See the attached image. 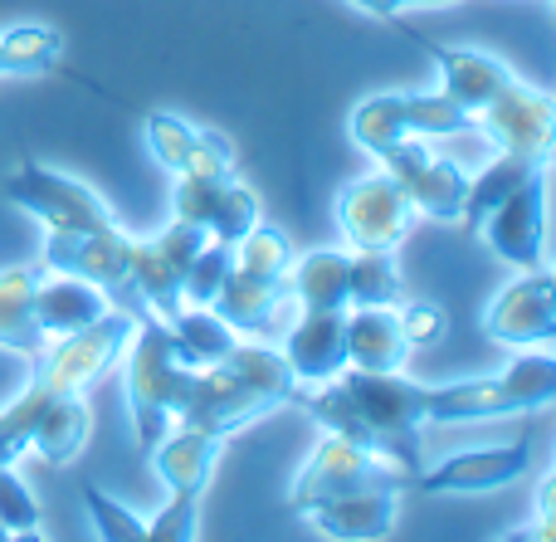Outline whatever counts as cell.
Listing matches in <instances>:
<instances>
[{"label": "cell", "mask_w": 556, "mask_h": 542, "mask_svg": "<svg viewBox=\"0 0 556 542\" xmlns=\"http://www.w3.org/2000/svg\"><path fill=\"white\" fill-rule=\"evenodd\" d=\"M88 440V406L78 396H59L39 411L35 436H29V450L49 465H68V459L84 450Z\"/></svg>", "instance_id": "obj_27"}, {"label": "cell", "mask_w": 556, "mask_h": 542, "mask_svg": "<svg viewBox=\"0 0 556 542\" xmlns=\"http://www.w3.org/2000/svg\"><path fill=\"white\" fill-rule=\"evenodd\" d=\"M483 123V133L498 142V152H518L532 162H552V142H556V103L538 88L513 78L489 108L473 113Z\"/></svg>", "instance_id": "obj_16"}, {"label": "cell", "mask_w": 556, "mask_h": 542, "mask_svg": "<svg viewBox=\"0 0 556 542\" xmlns=\"http://www.w3.org/2000/svg\"><path fill=\"white\" fill-rule=\"evenodd\" d=\"M547 162H532V156H518V152H498V162L489 166V172L479 176V181H469V191H464V215L459 220L469 225V230H479L483 215L493 211L498 201H508L513 191H518L528 176H538Z\"/></svg>", "instance_id": "obj_28"}, {"label": "cell", "mask_w": 556, "mask_h": 542, "mask_svg": "<svg viewBox=\"0 0 556 542\" xmlns=\"http://www.w3.org/2000/svg\"><path fill=\"white\" fill-rule=\"evenodd\" d=\"M0 524L10 528V538H39V504L15 465H0Z\"/></svg>", "instance_id": "obj_35"}, {"label": "cell", "mask_w": 556, "mask_h": 542, "mask_svg": "<svg viewBox=\"0 0 556 542\" xmlns=\"http://www.w3.org/2000/svg\"><path fill=\"white\" fill-rule=\"evenodd\" d=\"M0 542H10V528L5 524H0Z\"/></svg>", "instance_id": "obj_38"}, {"label": "cell", "mask_w": 556, "mask_h": 542, "mask_svg": "<svg viewBox=\"0 0 556 542\" xmlns=\"http://www.w3.org/2000/svg\"><path fill=\"white\" fill-rule=\"evenodd\" d=\"M410 220H415V205L391 172L346 181L342 196H337V225H342V235L356 250H391L395 254V244L405 240Z\"/></svg>", "instance_id": "obj_10"}, {"label": "cell", "mask_w": 556, "mask_h": 542, "mask_svg": "<svg viewBox=\"0 0 556 542\" xmlns=\"http://www.w3.org/2000/svg\"><path fill=\"white\" fill-rule=\"evenodd\" d=\"M132 244L117 225H103V230H49L45 254H39V269L49 274H74V279H88L108 293L113 308H123L127 318H147V303L137 293L132 279Z\"/></svg>", "instance_id": "obj_6"}, {"label": "cell", "mask_w": 556, "mask_h": 542, "mask_svg": "<svg viewBox=\"0 0 556 542\" xmlns=\"http://www.w3.org/2000/svg\"><path fill=\"white\" fill-rule=\"evenodd\" d=\"M376 156H381L386 172L401 181V191L410 196L415 215H430V220H459L464 215L469 176H464L450 156H434L430 147H425V137H401V142L381 147Z\"/></svg>", "instance_id": "obj_12"}, {"label": "cell", "mask_w": 556, "mask_h": 542, "mask_svg": "<svg viewBox=\"0 0 556 542\" xmlns=\"http://www.w3.org/2000/svg\"><path fill=\"white\" fill-rule=\"evenodd\" d=\"M405 342L395 308H346V367L356 371H401Z\"/></svg>", "instance_id": "obj_23"}, {"label": "cell", "mask_w": 556, "mask_h": 542, "mask_svg": "<svg viewBox=\"0 0 556 542\" xmlns=\"http://www.w3.org/2000/svg\"><path fill=\"white\" fill-rule=\"evenodd\" d=\"M473 113H464L450 93H381L366 98L352 113V137L366 152H381V147L401 142V137H454L469 133Z\"/></svg>", "instance_id": "obj_8"}, {"label": "cell", "mask_w": 556, "mask_h": 542, "mask_svg": "<svg viewBox=\"0 0 556 542\" xmlns=\"http://www.w3.org/2000/svg\"><path fill=\"white\" fill-rule=\"evenodd\" d=\"M401 299V269L391 250H356L352 260V308H395Z\"/></svg>", "instance_id": "obj_30"}, {"label": "cell", "mask_w": 556, "mask_h": 542, "mask_svg": "<svg viewBox=\"0 0 556 542\" xmlns=\"http://www.w3.org/2000/svg\"><path fill=\"white\" fill-rule=\"evenodd\" d=\"M395 318H401V332L410 348H430V342L444 338V308H434V303H410Z\"/></svg>", "instance_id": "obj_36"}, {"label": "cell", "mask_w": 556, "mask_h": 542, "mask_svg": "<svg viewBox=\"0 0 556 542\" xmlns=\"http://www.w3.org/2000/svg\"><path fill=\"white\" fill-rule=\"evenodd\" d=\"M283 362L298 387H323L346 371V313L303 308V318L288 328Z\"/></svg>", "instance_id": "obj_19"}, {"label": "cell", "mask_w": 556, "mask_h": 542, "mask_svg": "<svg viewBox=\"0 0 556 542\" xmlns=\"http://www.w3.org/2000/svg\"><path fill=\"white\" fill-rule=\"evenodd\" d=\"M201 362L191 357L172 323H162L156 313L137 318L132 328V352H127V411L137 426V450H152L156 440L172 430V420H181V411L191 406L195 381H201Z\"/></svg>", "instance_id": "obj_3"}, {"label": "cell", "mask_w": 556, "mask_h": 542, "mask_svg": "<svg viewBox=\"0 0 556 542\" xmlns=\"http://www.w3.org/2000/svg\"><path fill=\"white\" fill-rule=\"evenodd\" d=\"M108 308H113L108 293L88 279H74V274H64V279L39 283L35 289V323H39V332H45V342L88 328V323H98Z\"/></svg>", "instance_id": "obj_24"}, {"label": "cell", "mask_w": 556, "mask_h": 542, "mask_svg": "<svg viewBox=\"0 0 556 542\" xmlns=\"http://www.w3.org/2000/svg\"><path fill=\"white\" fill-rule=\"evenodd\" d=\"M230 260H235V244H220V240H205L195 250L191 269H186V283H181V299L191 308H211L215 293H220L225 274H230Z\"/></svg>", "instance_id": "obj_32"}, {"label": "cell", "mask_w": 556, "mask_h": 542, "mask_svg": "<svg viewBox=\"0 0 556 542\" xmlns=\"http://www.w3.org/2000/svg\"><path fill=\"white\" fill-rule=\"evenodd\" d=\"M483 332L503 348H552L556 342V279L547 269H522L483 313Z\"/></svg>", "instance_id": "obj_14"}, {"label": "cell", "mask_w": 556, "mask_h": 542, "mask_svg": "<svg viewBox=\"0 0 556 542\" xmlns=\"http://www.w3.org/2000/svg\"><path fill=\"white\" fill-rule=\"evenodd\" d=\"M542 230H547V166L538 176H528L508 201L493 205L473 235H483L489 250L498 260H508L513 269H542V250H547Z\"/></svg>", "instance_id": "obj_15"}, {"label": "cell", "mask_w": 556, "mask_h": 542, "mask_svg": "<svg viewBox=\"0 0 556 542\" xmlns=\"http://www.w3.org/2000/svg\"><path fill=\"white\" fill-rule=\"evenodd\" d=\"M288 264H293V244L274 225H254L240 244H235L230 274H225L220 293H215L211 313H220L235 332H283V303L288 293Z\"/></svg>", "instance_id": "obj_4"}, {"label": "cell", "mask_w": 556, "mask_h": 542, "mask_svg": "<svg viewBox=\"0 0 556 542\" xmlns=\"http://www.w3.org/2000/svg\"><path fill=\"white\" fill-rule=\"evenodd\" d=\"M293 396H298V381H293V371H288L283 352L254 348V342H235L220 362H211V367L201 371L195 396H191V406L181 411V420L205 426L230 440L235 430L264 420L269 411L293 406Z\"/></svg>", "instance_id": "obj_2"}, {"label": "cell", "mask_w": 556, "mask_h": 542, "mask_svg": "<svg viewBox=\"0 0 556 542\" xmlns=\"http://www.w3.org/2000/svg\"><path fill=\"white\" fill-rule=\"evenodd\" d=\"M303 518L327 538L381 542L401 524V494H395V489H371V494H352V499H327V504L307 508Z\"/></svg>", "instance_id": "obj_21"}, {"label": "cell", "mask_w": 556, "mask_h": 542, "mask_svg": "<svg viewBox=\"0 0 556 542\" xmlns=\"http://www.w3.org/2000/svg\"><path fill=\"white\" fill-rule=\"evenodd\" d=\"M172 328H176V338L191 348V357L201 362V367L220 362L225 352L240 342V332H235L230 323H225L220 313H211V308H181V313L172 318Z\"/></svg>", "instance_id": "obj_31"}, {"label": "cell", "mask_w": 556, "mask_h": 542, "mask_svg": "<svg viewBox=\"0 0 556 542\" xmlns=\"http://www.w3.org/2000/svg\"><path fill=\"white\" fill-rule=\"evenodd\" d=\"M225 445L230 440L215 436V430L191 426V420H172V430L147 450V459H152V469L162 475L166 489H205Z\"/></svg>", "instance_id": "obj_20"}, {"label": "cell", "mask_w": 556, "mask_h": 542, "mask_svg": "<svg viewBox=\"0 0 556 542\" xmlns=\"http://www.w3.org/2000/svg\"><path fill=\"white\" fill-rule=\"evenodd\" d=\"M147 147L176 176H235V166H240L230 137L211 133V127H191L172 113L147 117Z\"/></svg>", "instance_id": "obj_18"}, {"label": "cell", "mask_w": 556, "mask_h": 542, "mask_svg": "<svg viewBox=\"0 0 556 542\" xmlns=\"http://www.w3.org/2000/svg\"><path fill=\"white\" fill-rule=\"evenodd\" d=\"M172 205H176V220L201 225L220 244H240L260 225V201L235 176H176Z\"/></svg>", "instance_id": "obj_13"}, {"label": "cell", "mask_w": 556, "mask_h": 542, "mask_svg": "<svg viewBox=\"0 0 556 542\" xmlns=\"http://www.w3.org/2000/svg\"><path fill=\"white\" fill-rule=\"evenodd\" d=\"M35 289H39V264H20V269H0V348L35 357L45 348V332L35 323Z\"/></svg>", "instance_id": "obj_26"}, {"label": "cell", "mask_w": 556, "mask_h": 542, "mask_svg": "<svg viewBox=\"0 0 556 542\" xmlns=\"http://www.w3.org/2000/svg\"><path fill=\"white\" fill-rule=\"evenodd\" d=\"M528 469H532V440H518V445L450 455L444 465L420 469V475L410 479V489H420V494H489V489L518 484Z\"/></svg>", "instance_id": "obj_17"}, {"label": "cell", "mask_w": 556, "mask_h": 542, "mask_svg": "<svg viewBox=\"0 0 556 542\" xmlns=\"http://www.w3.org/2000/svg\"><path fill=\"white\" fill-rule=\"evenodd\" d=\"M415 45H425V54L440 64L444 74V93L464 108V113H479L489 108L503 88L513 84V68L493 54H479V49H444V45H430L425 35H415Z\"/></svg>", "instance_id": "obj_22"}, {"label": "cell", "mask_w": 556, "mask_h": 542, "mask_svg": "<svg viewBox=\"0 0 556 542\" xmlns=\"http://www.w3.org/2000/svg\"><path fill=\"white\" fill-rule=\"evenodd\" d=\"M201 504H205V489H172L166 508L147 524V538L152 542H191V538H201Z\"/></svg>", "instance_id": "obj_33"}, {"label": "cell", "mask_w": 556, "mask_h": 542, "mask_svg": "<svg viewBox=\"0 0 556 542\" xmlns=\"http://www.w3.org/2000/svg\"><path fill=\"white\" fill-rule=\"evenodd\" d=\"M5 196L29 211L45 230H103V225H117L113 211L98 201V191H88L74 176H59L39 162H20L15 172L5 176Z\"/></svg>", "instance_id": "obj_9"}, {"label": "cell", "mask_w": 556, "mask_h": 542, "mask_svg": "<svg viewBox=\"0 0 556 542\" xmlns=\"http://www.w3.org/2000/svg\"><path fill=\"white\" fill-rule=\"evenodd\" d=\"M552 401H556L552 348H528V357H518L508 371H498V377L430 387V396H425V420H434V426H464V420L542 411V406H552Z\"/></svg>", "instance_id": "obj_5"}, {"label": "cell", "mask_w": 556, "mask_h": 542, "mask_svg": "<svg viewBox=\"0 0 556 542\" xmlns=\"http://www.w3.org/2000/svg\"><path fill=\"white\" fill-rule=\"evenodd\" d=\"M352 5H362L366 15H381V20H395L405 5H450V0H352Z\"/></svg>", "instance_id": "obj_37"}, {"label": "cell", "mask_w": 556, "mask_h": 542, "mask_svg": "<svg viewBox=\"0 0 556 542\" xmlns=\"http://www.w3.org/2000/svg\"><path fill=\"white\" fill-rule=\"evenodd\" d=\"M59 49L64 39L54 29L20 25L0 35V74H59Z\"/></svg>", "instance_id": "obj_29"}, {"label": "cell", "mask_w": 556, "mask_h": 542, "mask_svg": "<svg viewBox=\"0 0 556 542\" xmlns=\"http://www.w3.org/2000/svg\"><path fill=\"white\" fill-rule=\"evenodd\" d=\"M78 499H84L88 518H93V533L103 542H142L147 538V524L137 514H127L117 499H108L98 484H84L78 489Z\"/></svg>", "instance_id": "obj_34"}, {"label": "cell", "mask_w": 556, "mask_h": 542, "mask_svg": "<svg viewBox=\"0 0 556 542\" xmlns=\"http://www.w3.org/2000/svg\"><path fill=\"white\" fill-rule=\"evenodd\" d=\"M211 240L201 225L191 220H172L156 240H137L132 244V279H137V293L142 303L156 313L162 323H172L176 313L186 308L181 299V283H186V269H191L195 250Z\"/></svg>", "instance_id": "obj_11"}, {"label": "cell", "mask_w": 556, "mask_h": 542, "mask_svg": "<svg viewBox=\"0 0 556 542\" xmlns=\"http://www.w3.org/2000/svg\"><path fill=\"white\" fill-rule=\"evenodd\" d=\"M288 293L303 308L346 313L352 308V260L342 250H313L298 264H288Z\"/></svg>", "instance_id": "obj_25"}, {"label": "cell", "mask_w": 556, "mask_h": 542, "mask_svg": "<svg viewBox=\"0 0 556 542\" xmlns=\"http://www.w3.org/2000/svg\"><path fill=\"white\" fill-rule=\"evenodd\" d=\"M371 489H395V494H405L410 475L386 465L371 450H356V445H346L342 436H332L313 450V459L303 465L298 484L288 489V508L307 514V508L327 504V499H352V494H371Z\"/></svg>", "instance_id": "obj_7"}, {"label": "cell", "mask_w": 556, "mask_h": 542, "mask_svg": "<svg viewBox=\"0 0 556 542\" xmlns=\"http://www.w3.org/2000/svg\"><path fill=\"white\" fill-rule=\"evenodd\" d=\"M425 396L430 387L410 381L405 371H356L346 367L342 377L323 381V387L303 391L298 387L293 406H303L327 436H342L346 445L371 450L386 465L420 475L425 455H420V426L425 420Z\"/></svg>", "instance_id": "obj_1"}]
</instances>
